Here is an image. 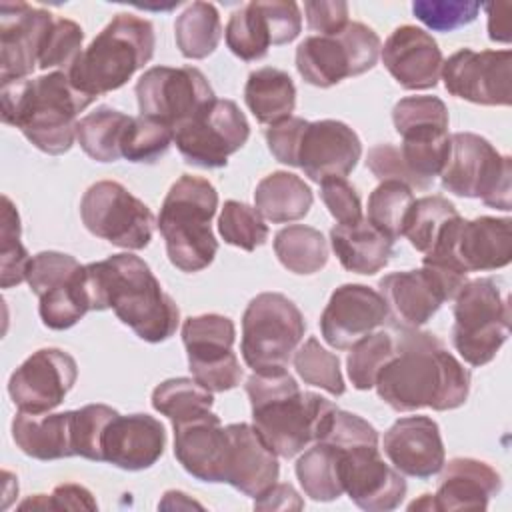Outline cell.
I'll use <instances>...</instances> for the list:
<instances>
[{
	"mask_svg": "<svg viewBox=\"0 0 512 512\" xmlns=\"http://www.w3.org/2000/svg\"><path fill=\"white\" fill-rule=\"evenodd\" d=\"M362 156L358 134L340 120L308 122L298 150V168L312 182L346 178Z\"/></svg>",
	"mask_w": 512,
	"mask_h": 512,
	"instance_id": "603a6c76",
	"label": "cell"
},
{
	"mask_svg": "<svg viewBox=\"0 0 512 512\" xmlns=\"http://www.w3.org/2000/svg\"><path fill=\"white\" fill-rule=\"evenodd\" d=\"M408 510H436V508H434V498H432V494H422L420 500H414V502L408 506Z\"/></svg>",
	"mask_w": 512,
	"mask_h": 512,
	"instance_id": "91938a15",
	"label": "cell"
},
{
	"mask_svg": "<svg viewBox=\"0 0 512 512\" xmlns=\"http://www.w3.org/2000/svg\"><path fill=\"white\" fill-rule=\"evenodd\" d=\"M268 26L274 46L288 44L298 38L302 30V14L296 2L286 0H258Z\"/></svg>",
	"mask_w": 512,
	"mask_h": 512,
	"instance_id": "f5cc1de1",
	"label": "cell"
},
{
	"mask_svg": "<svg viewBox=\"0 0 512 512\" xmlns=\"http://www.w3.org/2000/svg\"><path fill=\"white\" fill-rule=\"evenodd\" d=\"M54 14L26 2H0V84L24 80L38 66Z\"/></svg>",
	"mask_w": 512,
	"mask_h": 512,
	"instance_id": "44dd1931",
	"label": "cell"
},
{
	"mask_svg": "<svg viewBox=\"0 0 512 512\" xmlns=\"http://www.w3.org/2000/svg\"><path fill=\"white\" fill-rule=\"evenodd\" d=\"M174 426V456L182 468L202 482H224L228 456V430L220 418L206 410Z\"/></svg>",
	"mask_w": 512,
	"mask_h": 512,
	"instance_id": "d4e9b609",
	"label": "cell"
},
{
	"mask_svg": "<svg viewBox=\"0 0 512 512\" xmlns=\"http://www.w3.org/2000/svg\"><path fill=\"white\" fill-rule=\"evenodd\" d=\"M382 450L402 476L420 480L438 474L446 462L440 428L428 416L398 418L384 432Z\"/></svg>",
	"mask_w": 512,
	"mask_h": 512,
	"instance_id": "cb8c5ba5",
	"label": "cell"
},
{
	"mask_svg": "<svg viewBox=\"0 0 512 512\" xmlns=\"http://www.w3.org/2000/svg\"><path fill=\"white\" fill-rule=\"evenodd\" d=\"M412 204L414 194L410 186L396 180H384L368 196L366 220L396 242L400 236H404V226Z\"/></svg>",
	"mask_w": 512,
	"mask_h": 512,
	"instance_id": "60d3db41",
	"label": "cell"
},
{
	"mask_svg": "<svg viewBox=\"0 0 512 512\" xmlns=\"http://www.w3.org/2000/svg\"><path fill=\"white\" fill-rule=\"evenodd\" d=\"M132 116L112 108L98 106L94 112L82 116L76 126V140L80 148L96 162H116L120 156V140Z\"/></svg>",
	"mask_w": 512,
	"mask_h": 512,
	"instance_id": "8d00e7d4",
	"label": "cell"
},
{
	"mask_svg": "<svg viewBox=\"0 0 512 512\" xmlns=\"http://www.w3.org/2000/svg\"><path fill=\"white\" fill-rule=\"evenodd\" d=\"M250 136V124L234 100L214 98L196 116L174 128V144L186 164L222 168Z\"/></svg>",
	"mask_w": 512,
	"mask_h": 512,
	"instance_id": "5bb4252c",
	"label": "cell"
},
{
	"mask_svg": "<svg viewBox=\"0 0 512 512\" xmlns=\"http://www.w3.org/2000/svg\"><path fill=\"white\" fill-rule=\"evenodd\" d=\"M446 90L462 100L482 106H510L512 52L462 48L442 62Z\"/></svg>",
	"mask_w": 512,
	"mask_h": 512,
	"instance_id": "ac0fdd59",
	"label": "cell"
},
{
	"mask_svg": "<svg viewBox=\"0 0 512 512\" xmlns=\"http://www.w3.org/2000/svg\"><path fill=\"white\" fill-rule=\"evenodd\" d=\"M394 358L376 378L378 396L396 412L460 408L470 394V372L426 330L400 328Z\"/></svg>",
	"mask_w": 512,
	"mask_h": 512,
	"instance_id": "6da1fadb",
	"label": "cell"
},
{
	"mask_svg": "<svg viewBox=\"0 0 512 512\" xmlns=\"http://www.w3.org/2000/svg\"><path fill=\"white\" fill-rule=\"evenodd\" d=\"M442 188L454 196L480 198L486 206L508 212L512 208V160L500 154L484 136L456 132L440 172Z\"/></svg>",
	"mask_w": 512,
	"mask_h": 512,
	"instance_id": "ba28073f",
	"label": "cell"
},
{
	"mask_svg": "<svg viewBox=\"0 0 512 512\" xmlns=\"http://www.w3.org/2000/svg\"><path fill=\"white\" fill-rule=\"evenodd\" d=\"M380 48V38L370 26L348 22L338 34L304 38L296 48V70L306 84L330 88L374 68Z\"/></svg>",
	"mask_w": 512,
	"mask_h": 512,
	"instance_id": "8fae6325",
	"label": "cell"
},
{
	"mask_svg": "<svg viewBox=\"0 0 512 512\" xmlns=\"http://www.w3.org/2000/svg\"><path fill=\"white\" fill-rule=\"evenodd\" d=\"M228 430V456L224 468V482L250 498H260L268 492L280 476L278 456L266 446L254 426L234 422Z\"/></svg>",
	"mask_w": 512,
	"mask_h": 512,
	"instance_id": "4316f807",
	"label": "cell"
},
{
	"mask_svg": "<svg viewBox=\"0 0 512 512\" xmlns=\"http://www.w3.org/2000/svg\"><path fill=\"white\" fill-rule=\"evenodd\" d=\"M466 280V274L422 264L418 270L386 274L378 282V292L386 300L388 316H392L400 328H420L446 300H454Z\"/></svg>",
	"mask_w": 512,
	"mask_h": 512,
	"instance_id": "9a60e30c",
	"label": "cell"
},
{
	"mask_svg": "<svg viewBox=\"0 0 512 512\" xmlns=\"http://www.w3.org/2000/svg\"><path fill=\"white\" fill-rule=\"evenodd\" d=\"M244 102L260 124L274 126L292 116L296 108V86L288 72L264 66L248 74Z\"/></svg>",
	"mask_w": 512,
	"mask_h": 512,
	"instance_id": "d6a6232c",
	"label": "cell"
},
{
	"mask_svg": "<svg viewBox=\"0 0 512 512\" xmlns=\"http://www.w3.org/2000/svg\"><path fill=\"white\" fill-rule=\"evenodd\" d=\"M0 222V282L2 288H12L26 280L30 256L20 242V216L8 196H2Z\"/></svg>",
	"mask_w": 512,
	"mask_h": 512,
	"instance_id": "7dc6e473",
	"label": "cell"
},
{
	"mask_svg": "<svg viewBox=\"0 0 512 512\" xmlns=\"http://www.w3.org/2000/svg\"><path fill=\"white\" fill-rule=\"evenodd\" d=\"M304 332V316L288 296L262 292L248 302L242 316V358L254 372L286 368Z\"/></svg>",
	"mask_w": 512,
	"mask_h": 512,
	"instance_id": "9c48e42d",
	"label": "cell"
},
{
	"mask_svg": "<svg viewBox=\"0 0 512 512\" xmlns=\"http://www.w3.org/2000/svg\"><path fill=\"white\" fill-rule=\"evenodd\" d=\"M386 318L388 306L378 290L364 284H342L332 292L320 316V332L332 348L350 350Z\"/></svg>",
	"mask_w": 512,
	"mask_h": 512,
	"instance_id": "7402d4cb",
	"label": "cell"
},
{
	"mask_svg": "<svg viewBox=\"0 0 512 512\" xmlns=\"http://www.w3.org/2000/svg\"><path fill=\"white\" fill-rule=\"evenodd\" d=\"M50 508V510H96L98 504L92 496V492L80 484H60L54 488L50 496L36 494V498H30L20 504V510L26 508Z\"/></svg>",
	"mask_w": 512,
	"mask_h": 512,
	"instance_id": "11a10c76",
	"label": "cell"
},
{
	"mask_svg": "<svg viewBox=\"0 0 512 512\" xmlns=\"http://www.w3.org/2000/svg\"><path fill=\"white\" fill-rule=\"evenodd\" d=\"M454 216H458V210L448 198L440 194L418 198L410 208V214L404 226V236L410 240V244L418 252L426 254L434 246L442 228Z\"/></svg>",
	"mask_w": 512,
	"mask_h": 512,
	"instance_id": "ee69618b",
	"label": "cell"
},
{
	"mask_svg": "<svg viewBox=\"0 0 512 512\" xmlns=\"http://www.w3.org/2000/svg\"><path fill=\"white\" fill-rule=\"evenodd\" d=\"M80 218L90 234L126 250H142L154 234L150 208L114 180L94 182L80 200Z\"/></svg>",
	"mask_w": 512,
	"mask_h": 512,
	"instance_id": "4fadbf2b",
	"label": "cell"
},
{
	"mask_svg": "<svg viewBox=\"0 0 512 512\" xmlns=\"http://www.w3.org/2000/svg\"><path fill=\"white\" fill-rule=\"evenodd\" d=\"M218 232L226 244L246 252L268 240V226L254 206L240 200H226L218 218Z\"/></svg>",
	"mask_w": 512,
	"mask_h": 512,
	"instance_id": "bcb514c9",
	"label": "cell"
},
{
	"mask_svg": "<svg viewBox=\"0 0 512 512\" xmlns=\"http://www.w3.org/2000/svg\"><path fill=\"white\" fill-rule=\"evenodd\" d=\"M94 100L72 84L68 72L12 80L0 88L2 122L18 128L32 146L52 156L72 148L76 118Z\"/></svg>",
	"mask_w": 512,
	"mask_h": 512,
	"instance_id": "277c9868",
	"label": "cell"
},
{
	"mask_svg": "<svg viewBox=\"0 0 512 512\" xmlns=\"http://www.w3.org/2000/svg\"><path fill=\"white\" fill-rule=\"evenodd\" d=\"M304 504L298 496V492L290 484H274L268 492H264L260 498L254 500L256 510H300Z\"/></svg>",
	"mask_w": 512,
	"mask_h": 512,
	"instance_id": "6f0895ef",
	"label": "cell"
},
{
	"mask_svg": "<svg viewBox=\"0 0 512 512\" xmlns=\"http://www.w3.org/2000/svg\"><path fill=\"white\" fill-rule=\"evenodd\" d=\"M452 344L470 366H484L510 336V300L492 278H474L454 296Z\"/></svg>",
	"mask_w": 512,
	"mask_h": 512,
	"instance_id": "52a82bcc",
	"label": "cell"
},
{
	"mask_svg": "<svg viewBox=\"0 0 512 512\" xmlns=\"http://www.w3.org/2000/svg\"><path fill=\"white\" fill-rule=\"evenodd\" d=\"M82 40L84 30L80 28V24L68 18H56L42 46L38 66L52 72H70L74 62L82 54Z\"/></svg>",
	"mask_w": 512,
	"mask_h": 512,
	"instance_id": "681fc988",
	"label": "cell"
},
{
	"mask_svg": "<svg viewBox=\"0 0 512 512\" xmlns=\"http://www.w3.org/2000/svg\"><path fill=\"white\" fill-rule=\"evenodd\" d=\"M174 142V130L148 116H132L122 140L120 156L134 164H154Z\"/></svg>",
	"mask_w": 512,
	"mask_h": 512,
	"instance_id": "7bdbcfd3",
	"label": "cell"
},
{
	"mask_svg": "<svg viewBox=\"0 0 512 512\" xmlns=\"http://www.w3.org/2000/svg\"><path fill=\"white\" fill-rule=\"evenodd\" d=\"M234 322L222 314L188 316L182 324V342L188 368L210 392H226L240 384L242 368L232 352Z\"/></svg>",
	"mask_w": 512,
	"mask_h": 512,
	"instance_id": "e0dca14e",
	"label": "cell"
},
{
	"mask_svg": "<svg viewBox=\"0 0 512 512\" xmlns=\"http://www.w3.org/2000/svg\"><path fill=\"white\" fill-rule=\"evenodd\" d=\"M224 38L230 52L244 62H256L268 54L272 36L258 0L248 2L230 14Z\"/></svg>",
	"mask_w": 512,
	"mask_h": 512,
	"instance_id": "f35d334b",
	"label": "cell"
},
{
	"mask_svg": "<svg viewBox=\"0 0 512 512\" xmlns=\"http://www.w3.org/2000/svg\"><path fill=\"white\" fill-rule=\"evenodd\" d=\"M436 488V510H486L492 496L502 488L500 474L476 458H452L444 462Z\"/></svg>",
	"mask_w": 512,
	"mask_h": 512,
	"instance_id": "f1b7e54d",
	"label": "cell"
},
{
	"mask_svg": "<svg viewBox=\"0 0 512 512\" xmlns=\"http://www.w3.org/2000/svg\"><path fill=\"white\" fill-rule=\"evenodd\" d=\"M134 92L140 114L172 130L216 98L206 76L194 66H152L138 78Z\"/></svg>",
	"mask_w": 512,
	"mask_h": 512,
	"instance_id": "2e32d148",
	"label": "cell"
},
{
	"mask_svg": "<svg viewBox=\"0 0 512 512\" xmlns=\"http://www.w3.org/2000/svg\"><path fill=\"white\" fill-rule=\"evenodd\" d=\"M214 392L194 378H168L152 390V406L172 424L212 410Z\"/></svg>",
	"mask_w": 512,
	"mask_h": 512,
	"instance_id": "ab89813d",
	"label": "cell"
},
{
	"mask_svg": "<svg viewBox=\"0 0 512 512\" xmlns=\"http://www.w3.org/2000/svg\"><path fill=\"white\" fill-rule=\"evenodd\" d=\"M274 252L280 264L294 274H314L328 262V244L320 230L290 224L276 232Z\"/></svg>",
	"mask_w": 512,
	"mask_h": 512,
	"instance_id": "74e56055",
	"label": "cell"
},
{
	"mask_svg": "<svg viewBox=\"0 0 512 512\" xmlns=\"http://www.w3.org/2000/svg\"><path fill=\"white\" fill-rule=\"evenodd\" d=\"M380 52L382 64L402 88L428 90L438 84L444 58L426 30L412 24L398 26Z\"/></svg>",
	"mask_w": 512,
	"mask_h": 512,
	"instance_id": "484cf974",
	"label": "cell"
},
{
	"mask_svg": "<svg viewBox=\"0 0 512 512\" xmlns=\"http://www.w3.org/2000/svg\"><path fill=\"white\" fill-rule=\"evenodd\" d=\"M306 126H308V120L300 116H290L266 130L268 150L278 162L298 168V150H300V142Z\"/></svg>",
	"mask_w": 512,
	"mask_h": 512,
	"instance_id": "db71d44e",
	"label": "cell"
},
{
	"mask_svg": "<svg viewBox=\"0 0 512 512\" xmlns=\"http://www.w3.org/2000/svg\"><path fill=\"white\" fill-rule=\"evenodd\" d=\"M78 378L76 360L60 348L32 352L8 380V394L18 412L44 414L60 406Z\"/></svg>",
	"mask_w": 512,
	"mask_h": 512,
	"instance_id": "d6986e66",
	"label": "cell"
},
{
	"mask_svg": "<svg viewBox=\"0 0 512 512\" xmlns=\"http://www.w3.org/2000/svg\"><path fill=\"white\" fill-rule=\"evenodd\" d=\"M90 310H108L134 334L150 344L168 340L178 324L180 310L136 254H112L106 260L86 264Z\"/></svg>",
	"mask_w": 512,
	"mask_h": 512,
	"instance_id": "7a4b0ae2",
	"label": "cell"
},
{
	"mask_svg": "<svg viewBox=\"0 0 512 512\" xmlns=\"http://www.w3.org/2000/svg\"><path fill=\"white\" fill-rule=\"evenodd\" d=\"M488 12V36L494 42H510V4L500 2V4H486L484 6Z\"/></svg>",
	"mask_w": 512,
	"mask_h": 512,
	"instance_id": "680465c9",
	"label": "cell"
},
{
	"mask_svg": "<svg viewBox=\"0 0 512 512\" xmlns=\"http://www.w3.org/2000/svg\"><path fill=\"white\" fill-rule=\"evenodd\" d=\"M304 14L308 28L318 32V36H332L346 28L348 20V4L346 2H304Z\"/></svg>",
	"mask_w": 512,
	"mask_h": 512,
	"instance_id": "9f6ffc18",
	"label": "cell"
},
{
	"mask_svg": "<svg viewBox=\"0 0 512 512\" xmlns=\"http://www.w3.org/2000/svg\"><path fill=\"white\" fill-rule=\"evenodd\" d=\"M320 198L338 224H352L362 220L360 196L356 188L346 182V178H330L320 182Z\"/></svg>",
	"mask_w": 512,
	"mask_h": 512,
	"instance_id": "816d5d0a",
	"label": "cell"
},
{
	"mask_svg": "<svg viewBox=\"0 0 512 512\" xmlns=\"http://www.w3.org/2000/svg\"><path fill=\"white\" fill-rule=\"evenodd\" d=\"M216 208L218 192L206 178L182 174L170 186L156 226L172 266L182 272H200L212 264L218 252L210 226Z\"/></svg>",
	"mask_w": 512,
	"mask_h": 512,
	"instance_id": "8992f818",
	"label": "cell"
},
{
	"mask_svg": "<svg viewBox=\"0 0 512 512\" xmlns=\"http://www.w3.org/2000/svg\"><path fill=\"white\" fill-rule=\"evenodd\" d=\"M310 186L296 174L276 170L264 176L254 190V208L272 224L304 218L312 208Z\"/></svg>",
	"mask_w": 512,
	"mask_h": 512,
	"instance_id": "1f68e13d",
	"label": "cell"
},
{
	"mask_svg": "<svg viewBox=\"0 0 512 512\" xmlns=\"http://www.w3.org/2000/svg\"><path fill=\"white\" fill-rule=\"evenodd\" d=\"M330 244L348 272L366 276L380 272L394 252V242L366 218L352 224H336L330 230Z\"/></svg>",
	"mask_w": 512,
	"mask_h": 512,
	"instance_id": "4dcf8cb0",
	"label": "cell"
},
{
	"mask_svg": "<svg viewBox=\"0 0 512 512\" xmlns=\"http://www.w3.org/2000/svg\"><path fill=\"white\" fill-rule=\"evenodd\" d=\"M222 22L214 4L192 2L174 22V38L180 54L190 60L210 56L222 38Z\"/></svg>",
	"mask_w": 512,
	"mask_h": 512,
	"instance_id": "d590c367",
	"label": "cell"
},
{
	"mask_svg": "<svg viewBox=\"0 0 512 512\" xmlns=\"http://www.w3.org/2000/svg\"><path fill=\"white\" fill-rule=\"evenodd\" d=\"M154 46L152 22L120 12L82 50L68 76L80 92L98 98L122 88L134 72L144 68L154 56Z\"/></svg>",
	"mask_w": 512,
	"mask_h": 512,
	"instance_id": "5b68a950",
	"label": "cell"
},
{
	"mask_svg": "<svg viewBox=\"0 0 512 512\" xmlns=\"http://www.w3.org/2000/svg\"><path fill=\"white\" fill-rule=\"evenodd\" d=\"M116 414L118 410L106 404H86L78 410H72L74 456L102 462V436Z\"/></svg>",
	"mask_w": 512,
	"mask_h": 512,
	"instance_id": "c3c4849f",
	"label": "cell"
},
{
	"mask_svg": "<svg viewBox=\"0 0 512 512\" xmlns=\"http://www.w3.org/2000/svg\"><path fill=\"white\" fill-rule=\"evenodd\" d=\"M340 482L348 498L368 512L394 510L406 496L404 476L384 462L378 444L342 448Z\"/></svg>",
	"mask_w": 512,
	"mask_h": 512,
	"instance_id": "ffe728a7",
	"label": "cell"
},
{
	"mask_svg": "<svg viewBox=\"0 0 512 512\" xmlns=\"http://www.w3.org/2000/svg\"><path fill=\"white\" fill-rule=\"evenodd\" d=\"M414 16L434 32H452L476 20L478 2L462 0H418L412 4Z\"/></svg>",
	"mask_w": 512,
	"mask_h": 512,
	"instance_id": "f907efd6",
	"label": "cell"
},
{
	"mask_svg": "<svg viewBox=\"0 0 512 512\" xmlns=\"http://www.w3.org/2000/svg\"><path fill=\"white\" fill-rule=\"evenodd\" d=\"M26 282L38 296V314L50 330L72 328L90 312L86 266L70 254L56 250L38 252L30 258Z\"/></svg>",
	"mask_w": 512,
	"mask_h": 512,
	"instance_id": "7c38bea8",
	"label": "cell"
},
{
	"mask_svg": "<svg viewBox=\"0 0 512 512\" xmlns=\"http://www.w3.org/2000/svg\"><path fill=\"white\" fill-rule=\"evenodd\" d=\"M292 362L298 376L306 384L318 386L330 396H342L346 392L338 356L320 346V342L314 336L308 338L300 348H296Z\"/></svg>",
	"mask_w": 512,
	"mask_h": 512,
	"instance_id": "f6af8a7d",
	"label": "cell"
},
{
	"mask_svg": "<svg viewBox=\"0 0 512 512\" xmlns=\"http://www.w3.org/2000/svg\"><path fill=\"white\" fill-rule=\"evenodd\" d=\"M340 456L342 448L326 440H318L308 450H302L294 472L306 496L316 502H332L344 494L340 482Z\"/></svg>",
	"mask_w": 512,
	"mask_h": 512,
	"instance_id": "e575fe53",
	"label": "cell"
},
{
	"mask_svg": "<svg viewBox=\"0 0 512 512\" xmlns=\"http://www.w3.org/2000/svg\"><path fill=\"white\" fill-rule=\"evenodd\" d=\"M512 260V220L478 216L464 220L454 216L436 238L422 264L442 266L460 274L488 272L508 266Z\"/></svg>",
	"mask_w": 512,
	"mask_h": 512,
	"instance_id": "30bf717a",
	"label": "cell"
},
{
	"mask_svg": "<svg viewBox=\"0 0 512 512\" xmlns=\"http://www.w3.org/2000/svg\"><path fill=\"white\" fill-rule=\"evenodd\" d=\"M396 344L390 332H370L350 346L346 368L348 378L356 390H370L376 384L382 368L394 358Z\"/></svg>",
	"mask_w": 512,
	"mask_h": 512,
	"instance_id": "b9f144b4",
	"label": "cell"
},
{
	"mask_svg": "<svg viewBox=\"0 0 512 512\" xmlns=\"http://www.w3.org/2000/svg\"><path fill=\"white\" fill-rule=\"evenodd\" d=\"M166 446V430L150 414L120 412L110 420L102 436V462L138 472L160 460Z\"/></svg>",
	"mask_w": 512,
	"mask_h": 512,
	"instance_id": "83f0119b",
	"label": "cell"
},
{
	"mask_svg": "<svg viewBox=\"0 0 512 512\" xmlns=\"http://www.w3.org/2000/svg\"><path fill=\"white\" fill-rule=\"evenodd\" d=\"M16 446L36 460H60L74 456L72 410L58 414L18 412L12 420Z\"/></svg>",
	"mask_w": 512,
	"mask_h": 512,
	"instance_id": "f546056e",
	"label": "cell"
},
{
	"mask_svg": "<svg viewBox=\"0 0 512 512\" xmlns=\"http://www.w3.org/2000/svg\"><path fill=\"white\" fill-rule=\"evenodd\" d=\"M252 426L276 456L294 458L328 432L336 404L300 390L286 368L254 372L246 380Z\"/></svg>",
	"mask_w": 512,
	"mask_h": 512,
	"instance_id": "3957f363",
	"label": "cell"
},
{
	"mask_svg": "<svg viewBox=\"0 0 512 512\" xmlns=\"http://www.w3.org/2000/svg\"><path fill=\"white\" fill-rule=\"evenodd\" d=\"M394 130L402 142L430 144L450 138L448 108L438 96H406L392 108Z\"/></svg>",
	"mask_w": 512,
	"mask_h": 512,
	"instance_id": "836d02e7",
	"label": "cell"
}]
</instances>
